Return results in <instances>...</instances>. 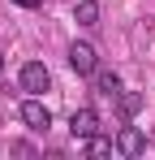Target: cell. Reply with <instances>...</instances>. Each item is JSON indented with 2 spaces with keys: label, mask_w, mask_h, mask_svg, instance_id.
I'll return each mask as SVG.
<instances>
[{
  "label": "cell",
  "mask_w": 155,
  "mask_h": 160,
  "mask_svg": "<svg viewBox=\"0 0 155 160\" xmlns=\"http://www.w3.org/2000/svg\"><path fill=\"white\" fill-rule=\"evenodd\" d=\"M0 74H4V52H0Z\"/></svg>",
  "instance_id": "obj_11"
},
{
  "label": "cell",
  "mask_w": 155,
  "mask_h": 160,
  "mask_svg": "<svg viewBox=\"0 0 155 160\" xmlns=\"http://www.w3.org/2000/svg\"><path fill=\"white\" fill-rule=\"evenodd\" d=\"M95 91H99V95H108V100H116L125 87H121V78H116L112 69H95Z\"/></svg>",
  "instance_id": "obj_6"
},
{
  "label": "cell",
  "mask_w": 155,
  "mask_h": 160,
  "mask_svg": "<svg viewBox=\"0 0 155 160\" xmlns=\"http://www.w3.org/2000/svg\"><path fill=\"white\" fill-rule=\"evenodd\" d=\"M22 126H26V130H35V134H43V130L52 126V112H48V104H43L39 95L22 100Z\"/></svg>",
  "instance_id": "obj_1"
},
{
  "label": "cell",
  "mask_w": 155,
  "mask_h": 160,
  "mask_svg": "<svg viewBox=\"0 0 155 160\" xmlns=\"http://www.w3.org/2000/svg\"><path fill=\"white\" fill-rule=\"evenodd\" d=\"M103 126H99V112L95 108H78L73 117H69V134L73 138H91V134H99Z\"/></svg>",
  "instance_id": "obj_5"
},
{
  "label": "cell",
  "mask_w": 155,
  "mask_h": 160,
  "mask_svg": "<svg viewBox=\"0 0 155 160\" xmlns=\"http://www.w3.org/2000/svg\"><path fill=\"white\" fill-rule=\"evenodd\" d=\"M116 104H121V117H138V112H142V104H147V100H142V95H138V91H121V95H116Z\"/></svg>",
  "instance_id": "obj_8"
},
{
  "label": "cell",
  "mask_w": 155,
  "mask_h": 160,
  "mask_svg": "<svg viewBox=\"0 0 155 160\" xmlns=\"http://www.w3.org/2000/svg\"><path fill=\"white\" fill-rule=\"evenodd\" d=\"M48 87H52L48 65H43V61H26V65H22V91H30V95H43Z\"/></svg>",
  "instance_id": "obj_2"
},
{
  "label": "cell",
  "mask_w": 155,
  "mask_h": 160,
  "mask_svg": "<svg viewBox=\"0 0 155 160\" xmlns=\"http://www.w3.org/2000/svg\"><path fill=\"white\" fill-rule=\"evenodd\" d=\"M69 69L82 74V78H86V74H95V69H99L95 48H91V43H69Z\"/></svg>",
  "instance_id": "obj_4"
},
{
  "label": "cell",
  "mask_w": 155,
  "mask_h": 160,
  "mask_svg": "<svg viewBox=\"0 0 155 160\" xmlns=\"http://www.w3.org/2000/svg\"><path fill=\"white\" fill-rule=\"evenodd\" d=\"M13 4H22V9H39L43 0H13Z\"/></svg>",
  "instance_id": "obj_10"
},
{
  "label": "cell",
  "mask_w": 155,
  "mask_h": 160,
  "mask_svg": "<svg viewBox=\"0 0 155 160\" xmlns=\"http://www.w3.org/2000/svg\"><path fill=\"white\" fill-rule=\"evenodd\" d=\"M73 18H78V26H99V0H78Z\"/></svg>",
  "instance_id": "obj_7"
},
{
  "label": "cell",
  "mask_w": 155,
  "mask_h": 160,
  "mask_svg": "<svg viewBox=\"0 0 155 160\" xmlns=\"http://www.w3.org/2000/svg\"><path fill=\"white\" fill-rule=\"evenodd\" d=\"M112 143H116V152H121V156H129V160H134V156H142V152H147V134L138 130V126H121Z\"/></svg>",
  "instance_id": "obj_3"
},
{
  "label": "cell",
  "mask_w": 155,
  "mask_h": 160,
  "mask_svg": "<svg viewBox=\"0 0 155 160\" xmlns=\"http://www.w3.org/2000/svg\"><path fill=\"white\" fill-rule=\"evenodd\" d=\"M82 152H86V156H112V152H116V143H112L108 134H91Z\"/></svg>",
  "instance_id": "obj_9"
}]
</instances>
